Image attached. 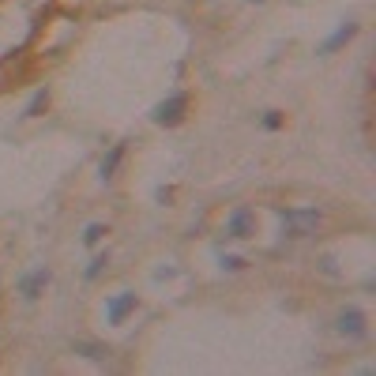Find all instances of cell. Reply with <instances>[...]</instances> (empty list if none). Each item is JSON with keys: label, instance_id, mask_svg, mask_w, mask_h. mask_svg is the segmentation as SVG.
<instances>
[{"label": "cell", "instance_id": "cell-14", "mask_svg": "<svg viewBox=\"0 0 376 376\" xmlns=\"http://www.w3.org/2000/svg\"><path fill=\"white\" fill-rule=\"evenodd\" d=\"M222 263H226V267H230V271H237V267H241V263H245V260H237V256H226V260H222Z\"/></svg>", "mask_w": 376, "mask_h": 376}, {"label": "cell", "instance_id": "cell-3", "mask_svg": "<svg viewBox=\"0 0 376 376\" xmlns=\"http://www.w3.org/2000/svg\"><path fill=\"white\" fill-rule=\"evenodd\" d=\"M226 234L237 237V241H241V237H252L256 234V214L249 211V207H237V211L226 219Z\"/></svg>", "mask_w": 376, "mask_h": 376}, {"label": "cell", "instance_id": "cell-1", "mask_svg": "<svg viewBox=\"0 0 376 376\" xmlns=\"http://www.w3.org/2000/svg\"><path fill=\"white\" fill-rule=\"evenodd\" d=\"M278 219H283V226L294 237H309L320 226V211H313V207H305V211H278Z\"/></svg>", "mask_w": 376, "mask_h": 376}, {"label": "cell", "instance_id": "cell-6", "mask_svg": "<svg viewBox=\"0 0 376 376\" xmlns=\"http://www.w3.org/2000/svg\"><path fill=\"white\" fill-rule=\"evenodd\" d=\"M135 309V294H121V298H113L106 305V316H109V324H121V320L128 316Z\"/></svg>", "mask_w": 376, "mask_h": 376}, {"label": "cell", "instance_id": "cell-8", "mask_svg": "<svg viewBox=\"0 0 376 376\" xmlns=\"http://www.w3.org/2000/svg\"><path fill=\"white\" fill-rule=\"evenodd\" d=\"M71 350H76V354H83V357H91V362H106L109 357V346H102V342H71Z\"/></svg>", "mask_w": 376, "mask_h": 376}, {"label": "cell", "instance_id": "cell-5", "mask_svg": "<svg viewBox=\"0 0 376 376\" xmlns=\"http://www.w3.org/2000/svg\"><path fill=\"white\" fill-rule=\"evenodd\" d=\"M45 283H49V267H38V271H30V275L19 278V294H23L27 301H34L38 294L45 290Z\"/></svg>", "mask_w": 376, "mask_h": 376}, {"label": "cell", "instance_id": "cell-7", "mask_svg": "<svg viewBox=\"0 0 376 376\" xmlns=\"http://www.w3.org/2000/svg\"><path fill=\"white\" fill-rule=\"evenodd\" d=\"M354 34H357V23H342V27L335 30V34L327 38L324 45H320V53H335V49H339V45H346V42H350V38H354Z\"/></svg>", "mask_w": 376, "mask_h": 376}, {"label": "cell", "instance_id": "cell-4", "mask_svg": "<svg viewBox=\"0 0 376 376\" xmlns=\"http://www.w3.org/2000/svg\"><path fill=\"white\" fill-rule=\"evenodd\" d=\"M335 327H339L342 335H350V339H362V335H365V313H362V309H342Z\"/></svg>", "mask_w": 376, "mask_h": 376}, {"label": "cell", "instance_id": "cell-12", "mask_svg": "<svg viewBox=\"0 0 376 376\" xmlns=\"http://www.w3.org/2000/svg\"><path fill=\"white\" fill-rule=\"evenodd\" d=\"M102 267H106V256H94V260L87 263V278H98V275H102Z\"/></svg>", "mask_w": 376, "mask_h": 376}, {"label": "cell", "instance_id": "cell-11", "mask_svg": "<svg viewBox=\"0 0 376 376\" xmlns=\"http://www.w3.org/2000/svg\"><path fill=\"white\" fill-rule=\"evenodd\" d=\"M102 234H106V226H102V222H91V226H87V234H83V241L94 245V241H102Z\"/></svg>", "mask_w": 376, "mask_h": 376}, {"label": "cell", "instance_id": "cell-10", "mask_svg": "<svg viewBox=\"0 0 376 376\" xmlns=\"http://www.w3.org/2000/svg\"><path fill=\"white\" fill-rule=\"evenodd\" d=\"M45 106H49V91H45V87H42V91H38L34 98H30V106H27V117H38V113H42Z\"/></svg>", "mask_w": 376, "mask_h": 376}, {"label": "cell", "instance_id": "cell-13", "mask_svg": "<svg viewBox=\"0 0 376 376\" xmlns=\"http://www.w3.org/2000/svg\"><path fill=\"white\" fill-rule=\"evenodd\" d=\"M263 128H271V132H275V128H283V113H275V109H271V113L263 117Z\"/></svg>", "mask_w": 376, "mask_h": 376}, {"label": "cell", "instance_id": "cell-2", "mask_svg": "<svg viewBox=\"0 0 376 376\" xmlns=\"http://www.w3.org/2000/svg\"><path fill=\"white\" fill-rule=\"evenodd\" d=\"M185 109H188V94H170L166 102H158V106H155L151 121H155V124H177L181 117H185Z\"/></svg>", "mask_w": 376, "mask_h": 376}, {"label": "cell", "instance_id": "cell-9", "mask_svg": "<svg viewBox=\"0 0 376 376\" xmlns=\"http://www.w3.org/2000/svg\"><path fill=\"white\" fill-rule=\"evenodd\" d=\"M121 158H124V143H117V147L109 151L106 158H102V177H113L117 166H121Z\"/></svg>", "mask_w": 376, "mask_h": 376}]
</instances>
